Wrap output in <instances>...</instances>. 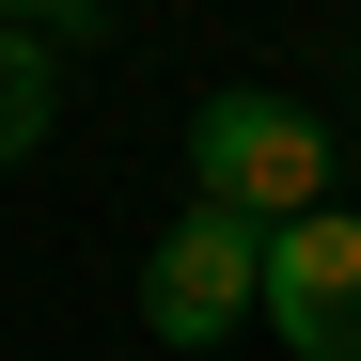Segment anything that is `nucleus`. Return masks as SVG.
Returning a JSON list of instances; mask_svg holds the SVG:
<instances>
[{
    "label": "nucleus",
    "instance_id": "obj_4",
    "mask_svg": "<svg viewBox=\"0 0 361 361\" xmlns=\"http://www.w3.org/2000/svg\"><path fill=\"white\" fill-rule=\"evenodd\" d=\"M47 110H63L47 32H0V173H16V157H47Z\"/></svg>",
    "mask_w": 361,
    "mask_h": 361
},
{
    "label": "nucleus",
    "instance_id": "obj_3",
    "mask_svg": "<svg viewBox=\"0 0 361 361\" xmlns=\"http://www.w3.org/2000/svg\"><path fill=\"white\" fill-rule=\"evenodd\" d=\"M267 330L298 361H361V204H314L267 235Z\"/></svg>",
    "mask_w": 361,
    "mask_h": 361
},
{
    "label": "nucleus",
    "instance_id": "obj_2",
    "mask_svg": "<svg viewBox=\"0 0 361 361\" xmlns=\"http://www.w3.org/2000/svg\"><path fill=\"white\" fill-rule=\"evenodd\" d=\"M252 314H267V235L220 220V204H189L142 252V330L157 345H220V330H252Z\"/></svg>",
    "mask_w": 361,
    "mask_h": 361
},
{
    "label": "nucleus",
    "instance_id": "obj_1",
    "mask_svg": "<svg viewBox=\"0 0 361 361\" xmlns=\"http://www.w3.org/2000/svg\"><path fill=\"white\" fill-rule=\"evenodd\" d=\"M189 204L252 220V235L314 220V204H330V126L283 110V94H204V110H189Z\"/></svg>",
    "mask_w": 361,
    "mask_h": 361
},
{
    "label": "nucleus",
    "instance_id": "obj_5",
    "mask_svg": "<svg viewBox=\"0 0 361 361\" xmlns=\"http://www.w3.org/2000/svg\"><path fill=\"white\" fill-rule=\"evenodd\" d=\"M0 32H47V47H63V32H79V0H0Z\"/></svg>",
    "mask_w": 361,
    "mask_h": 361
}]
</instances>
